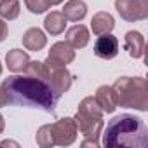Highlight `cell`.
Instances as JSON below:
<instances>
[{
	"label": "cell",
	"instance_id": "1",
	"mask_svg": "<svg viewBox=\"0 0 148 148\" xmlns=\"http://www.w3.org/2000/svg\"><path fill=\"white\" fill-rule=\"evenodd\" d=\"M9 96V103L26 108H37L52 113L59 96L51 89L47 80L30 77V75H11L2 84Z\"/></svg>",
	"mask_w": 148,
	"mask_h": 148
},
{
	"label": "cell",
	"instance_id": "2",
	"mask_svg": "<svg viewBox=\"0 0 148 148\" xmlns=\"http://www.w3.org/2000/svg\"><path fill=\"white\" fill-rule=\"evenodd\" d=\"M148 143V131L139 117L120 113L113 117L103 132V145L106 148H145Z\"/></svg>",
	"mask_w": 148,
	"mask_h": 148
},
{
	"label": "cell",
	"instance_id": "3",
	"mask_svg": "<svg viewBox=\"0 0 148 148\" xmlns=\"http://www.w3.org/2000/svg\"><path fill=\"white\" fill-rule=\"evenodd\" d=\"M73 120L77 124V131H80L82 136L86 138L82 141V146H99V136L103 132L105 120L103 110L99 108L92 96H87L80 101Z\"/></svg>",
	"mask_w": 148,
	"mask_h": 148
},
{
	"label": "cell",
	"instance_id": "4",
	"mask_svg": "<svg viewBox=\"0 0 148 148\" xmlns=\"http://www.w3.org/2000/svg\"><path fill=\"white\" fill-rule=\"evenodd\" d=\"M112 87L117 96V106L148 110V84L143 77H120Z\"/></svg>",
	"mask_w": 148,
	"mask_h": 148
},
{
	"label": "cell",
	"instance_id": "5",
	"mask_svg": "<svg viewBox=\"0 0 148 148\" xmlns=\"http://www.w3.org/2000/svg\"><path fill=\"white\" fill-rule=\"evenodd\" d=\"M49 127V132H51V141H52V146L54 145H59V146H70L73 141L77 139V124L73 119L70 117H64V119H59L56 120L54 124H47Z\"/></svg>",
	"mask_w": 148,
	"mask_h": 148
},
{
	"label": "cell",
	"instance_id": "6",
	"mask_svg": "<svg viewBox=\"0 0 148 148\" xmlns=\"http://www.w3.org/2000/svg\"><path fill=\"white\" fill-rule=\"evenodd\" d=\"M115 9L129 23L143 21L148 18V0H115Z\"/></svg>",
	"mask_w": 148,
	"mask_h": 148
},
{
	"label": "cell",
	"instance_id": "7",
	"mask_svg": "<svg viewBox=\"0 0 148 148\" xmlns=\"http://www.w3.org/2000/svg\"><path fill=\"white\" fill-rule=\"evenodd\" d=\"M71 73L66 70V66H49L47 64V84L51 89L61 96L71 87Z\"/></svg>",
	"mask_w": 148,
	"mask_h": 148
},
{
	"label": "cell",
	"instance_id": "8",
	"mask_svg": "<svg viewBox=\"0 0 148 148\" xmlns=\"http://www.w3.org/2000/svg\"><path fill=\"white\" fill-rule=\"evenodd\" d=\"M73 59H75V49L68 42H56L49 51L45 64H49V66H66Z\"/></svg>",
	"mask_w": 148,
	"mask_h": 148
},
{
	"label": "cell",
	"instance_id": "9",
	"mask_svg": "<svg viewBox=\"0 0 148 148\" xmlns=\"http://www.w3.org/2000/svg\"><path fill=\"white\" fill-rule=\"evenodd\" d=\"M94 54L101 59H113L119 54V40L117 37L110 33L98 35V40L94 44Z\"/></svg>",
	"mask_w": 148,
	"mask_h": 148
},
{
	"label": "cell",
	"instance_id": "10",
	"mask_svg": "<svg viewBox=\"0 0 148 148\" xmlns=\"http://www.w3.org/2000/svg\"><path fill=\"white\" fill-rule=\"evenodd\" d=\"M124 47H125V51L129 52L131 58L139 59V58H143V54H145V37H143L139 32L131 30V32L125 33Z\"/></svg>",
	"mask_w": 148,
	"mask_h": 148
},
{
	"label": "cell",
	"instance_id": "11",
	"mask_svg": "<svg viewBox=\"0 0 148 148\" xmlns=\"http://www.w3.org/2000/svg\"><path fill=\"white\" fill-rule=\"evenodd\" d=\"M94 99H96V103L99 105V108L103 110V113H112V112H115V108H117V96H115L113 87H110V86H101V87H98Z\"/></svg>",
	"mask_w": 148,
	"mask_h": 148
},
{
	"label": "cell",
	"instance_id": "12",
	"mask_svg": "<svg viewBox=\"0 0 148 148\" xmlns=\"http://www.w3.org/2000/svg\"><path fill=\"white\" fill-rule=\"evenodd\" d=\"M89 30L84 26V25H75L71 26L68 32H66V42L73 47V49H82L89 44Z\"/></svg>",
	"mask_w": 148,
	"mask_h": 148
},
{
	"label": "cell",
	"instance_id": "13",
	"mask_svg": "<svg viewBox=\"0 0 148 148\" xmlns=\"http://www.w3.org/2000/svg\"><path fill=\"white\" fill-rule=\"evenodd\" d=\"M5 63H7V68L14 73H23L30 63V56L21 51V49H11L5 56Z\"/></svg>",
	"mask_w": 148,
	"mask_h": 148
},
{
	"label": "cell",
	"instance_id": "14",
	"mask_svg": "<svg viewBox=\"0 0 148 148\" xmlns=\"http://www.w3.org/2000/svg\"><path fill=\"white\" fill-rule=\"evenodd\" d=\"M87 14V4L84 0H68L63 7V16L66 18V21H82Z\"/></svg>",
	"mask_w": 148,
	"mask_h": 148
},
{
	"label": "cell",
	"instance_id": "15",
	"mask_svg": "<svg viewBox=\"0 0 148 148\" xmlns=\"http://www.w3.org/2000/svg\"><path fill=\"white\" fill-rule=\"evenodd\" d=\"M47 44V37L40 28H28L23 35V45L28 51H42Z\"/></svg>",
	"mask_w": 148,
	"mask_h": 148
},
{
	"label": "cell",
	"instance_id": "16",
	"mask_svg": "<svg viewBox=\"0 0 148 148\" xmlns=\"http://www.w3.org/2000/svg\"><path fill=\"white\" fill-rule=\"evenodd\" d=\"M115 26V19L110 12H98L92 16V21H91V28H92V33L94 35H103V33H110Z\"/></svg>",
	"mask_w": 148,
	"mask_h": 148
},
{
	"label": "cell",
	"instance_id": "17",
	"mask_svg": "<svg viewBox=\"0 0 148 148\" xmlns=\"http://www.w3.org/2000/svg\"><path fill=\"white\" fill-rule=\"evenodd\" d=\"M44 28L47 33L51 35H61L66 28V18L63 16V12H58V11H52L51 14L45 16V21H44Z\"/></svg>",
	"mask_w": 148,
	"mask_h": 148
},
{
	"label": "cell",
	"instance_id": "18",
	"mask_svg": "<svg viewBox=\"0 0 148 148\" xmlns=\"http://www.w3.org/2000/svg\"><path fill=\"white\" fill-rule=\"evenodd\" d=\"M21 12V5L18 0H7V2H2L0 4V16H2V19H16Z\"/></svg>",
	"mask_w": 148,
	"mask_h": 148
},
{
	"label": "cell",
	"instance_id": "19",
	"mask_svg": "<svg viewBox=\"0 0 148 148\" xmlns=\"http://www.w3.org/2000/svg\"><path fill=\"white\" fill-rule=\"evenodd\" d=\"M25 71L30 77H37V79L47 80V64L42 63V61H30Z\"/></svg>",
	"mask_w": 148,
	"mask_h": 148
},
{
	"label": "cell",
	"instance_id": "20",
	"mask_svg": "<svg viewBox=\"0 0 148 148\" xmlns=\"http://www.w3.org/2000/svg\"><path fill=\"white\" fill-rule=\"evenodd\" d=\"M25 4H26V9L33 14H42L52 5L51 0H25Z\"/></svg>",
	"mask_w": 148,
	"mask_h": 148
},
{
	"label": "cell",
	"instance_id": "21",
	"mask_svg": "<svg viewBox=\"0 0 148 148\" xmlns=\"http://www.w3.org/2000/svg\"><path fill=\"white\" fill-rule=\"evenodd\" d=\"M7 38V23L0 18V42H4Z\"/></svg>",
	"mask_w": 148,
	"mask_h": 148
},
{
	"label": "cell",
	"instance_id": "22",
	"mask_svg": "<svg viewBox=\"0 0 148 148\" xmlns=\"http://www.w3.org/2000/svg\"><path fill=\"white\" fill-rule=\"evenodd\" d=\"M5 105H9V96L4 91V87L0 86V106H5Z\"/></svg>",
	"mask_w": 148,
	"mask_h": 148
},
{
	"label": "cell",
	"instance_id": "23",
	"mask_svg": "<svg viewBox=\"0 0 148 148\" xmlns=\"http://www.w3.org/2000/svg\"><path fill=\"white\" fill-rule=\"evenodd\" d=\"M4 129H5V120H4V117L0 115V134L4 132Z\"/></svg>",
	"mask_w": 148,
	"mask_h": 148
},
{
	"label": "cell",
	"instance_id": "24",
	"mask_svg": "<svg viewBox=\"0 0 148 148\" xmlns=\"http://www.w3.org/2000/svg\"><path fill=\"white\" fill-rule=\"evenodd\" d=\"M2 145H5V146H9V145H11V146H19L16 141H2Z\"/></svg>",
	"mask_w": 148,
	"mask_h": 148
},
{
	"label": "cell",
	"instance_id": "25",
	"mask_svg": "<svg viewBox=\"0 0 148 148\" xmlns=\"http://www.w3.org/2000/svg\"><path fill=\"white\" fill-rule=\"evenodd\" d=\"M61 2H64V0H51L52 5H58V4H61Z\"/></svg>",
	"mask_w": 148,
	"mask_h": 148
},
{
	"label": "cell",
	"instance_id": "26",
	"mask_svg": "<svg viewBox=\"0 0 148 148\" xmlns=\"http://www.w3.org/2000/svg\"><path fill=\"white\" fill-rule=\"evenodd\" d=\"M0 73H2V63H0Z\"/></svg>",
	"mask_w": 148,
	"mask_h": 148
},
{
	"label": "cell",
	"instance_id": "27",
	"mask_svg": "<svg viewBox=\"0 0 148 148\" xmlns=\"http://www.w3.org/2000/svg\"><path fill=\"white\" fill-rule=\"evenodd\" d=\"M0 2H7V0H0Z\"/></svg>",
	"mask_w": 148,
	"mask_h": 148
}]
</instances>
